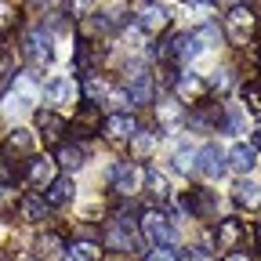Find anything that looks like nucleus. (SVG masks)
<instances>
[{"label":"nucleus","mask_w":261,"mask_h":261,"mask_svg":"<svg viewBox=\"0 0 261 261\" xmlns=\"http://www.w3.org/2000/svg\"><path fill=\"white\" fill-rule=\"evenodd\" d=\"M37 127H40V135H44V142H62V135L69 130V120H65L62 113H55V109H40L37 113Z\"/></svg>","instance_id":"14"},{"label":"nucleus","mask_w":261,"mask_h":261,"mask_svg":"<svg viewBox=\"0 0 261 261\" xmlns=\"http://www.w3.org/2000/svg\"><path fill=\"white\" fill-rule=\"evenodd\" d=\"M15 25H18V11L8 4V0H0V33H8Z\"/></svg>","instance_id":"34"},{"label":"nucleus","mask_w":261,"mask_h":261,"mask_svg":"<svg viewBox=\"0 0 261 261\" xmlns=\"http://www.w3.org/2000/svg\"><path fill=\"white\" fill-rule=\"evenodd\" d=\"M73 192H76L73 178H55V181L44 189V203H47V207H65V203L73 200Z\"/></svg>","instance_id":"21"},{"label":"nucleus","mask_w":261,"mask_h":261,"mask_svg":"<svg viewBox=\"0 0 261 261\" xmlns=\"http://www.w3.org/2000/svg\"><path fill=\"white\" fill-rule=\"evenodd\" d=\"M11 80H15V55L0 51V91H8Z\"/></svg>","instance_id":"31"},{"label":"nucleus","mask_w":261,"mask_h":261,"mask_svg":"<svg viewBox=\"0 0 261 261\" xmlns=\"http://www.w3.org/2000/svg\"><path fill=\"white\" fill-rule=\"evenodd\" d=\"M109 185H113L116 196H135L145 185V167L138 160H120L109 167Z\"/></svg>","instance_id":"1"},{"label":"nucleus","mask_w":261,"mask_h":261,"mask_svg":"<svg viewBox=\"0 0 261 261\" xmlns=\"http://www.w3.org/2000/svg\"><path fill=\"white\" fill-rule=\"evenodd\" d=\"M181 207L192 218H214L218 214V196H214V189H189L181 196Z\"/></svg>","instance_id":"7"},{"label":"nucleus","mask_w":261,"mask_h":261,"mask_svg":"<svg viewBox=\"0 0 261 261\" xmlns=\"http://www.w3.org/2000/svg\"><path fill=\"white\" fill-rule=\"evenodd\" d=\"M196 37L203 40V47H211V44L221 40V33H218V25H200V29H196Z\"/></svg>","instance_id":"38"},{"label":"nucleus","mask_w":261,"mask_h":261,"mask_svg":"<svg viewBox=\"0 0 261 261\" xmlns=\"http://www.w3.org/2000/svg\"><path fill=\"white\" fill-rule=\"evenodd\" d=\"M254 29H257V15H254L247 4H236L232 11L225 15V33H228V37H232V44H240V47L250 44Z\"/></svg>","instance_id":"2"},{"label":"nucleus","mask_w":261,"mask_h":261,"mask_svg":"<svg viewBox=\"0 0 261 261\" xmlns=\"http://www.w3.org/2000/svg\"><path fill=\"white\" fill-rule=\"evenodd\" d=\"M145 185H149V192L156 196L160 203H167L171 200V185H167V178H163L160 171H152V167H145Z\"/></svg>","instance_id":"30"},{"label":"nucleus","mask_w":261,"mask_h":261,"mask_svg":"<svg viewBox=\"0 0 261 261\" xmlns=\"http://www.w3.org/2000/svg\"><path fill=\"white\" fill-rule=\"evenodd\" d=\"M0 261H8V257H0Z\"/></svg>","instance_id":"47"},{"label":"nucleus","mask_w":261,"mask_h":261,"mask_svg":"<svg viewBox=\"0 0 261 261\" xmlns=\"http://www.w3.org/2000/svg\"><path fill=\"white\" fill-rule=\"evenodd\" d=\"M228 84H232V76H228V73L221 69V73H218V76L207 84V91H214V94H225V91H228Z\"/></svg>","instance_id":"41"},{"label":"nucleus","mask_w":261,"mask_h":261,"mask_svg":"<svg viewBox=\"0 0 261 261\" xmlns=\"http://www.w3.org/2000/svg\"><path fill=\"white\" fill-rule=\"evenodd\" d=\"M243 236H247V225H243L240 218H218L214 236H211L207 243H218V250H232V247H240Z\"/></svg>","instance_id":"8"},{"label":"nucleus","mask_w":261,"mask_h":261,"mask_svg":"<svg viewBox=\"0 0 261 261\" xmlns=\"http://www.w3.org/2000/svg\"><path fill=\"white\" fill-rule=\"evenodd\" d=\"M174 91L181 98H189V102H203V98H207V80L192 76V73H178L174 76Z\"/></svg>","instance_id":"20"},{"label":"nucleus","mask_w":261,"mask_h":261,"mask_svg":"<svg viewBox=\"0 0 261 261\" xmlns=\"http://www.w3.org/2000/svg\"><path fill=\"white\" fill-rule=\"evenodd\" d=\"M192 160H196V152L185 149V145H178V149H174V171L189 174V171H192Z\"/></svg>","instance_id":"32"},{"label":"nucleus","mask_w":261,"mask_h":261,"mask_svg":"<svg viewBox=\"0 0 261 261\" xmlns=\"http://www.w3.org/2000/svg\"><path fill=\"white\" fill-rule=\"evenodd\" d=\"M84 160H87V152H84L80 142H58V145H55V163H58L62 171H76V167H84Z\"/></svg>","instance_id":"18"},{"label":"nucleus","mask_w":261,"mask_h":261,"mask_svg":"<svg viewBox=\"0 0 261 261\" xmlns=\"http://www.w3.org/2000/svg\"><path fill=\"white\" fill-rule=\"evenodd\" d=\"M167 22H171V15H167V8H163V4H145V8L135 15V25L145 33V40L160 37V33L167 29Z\"/></svg>","instance_id":"10"},{"label":"nucleus","mask_w":261,"mask_h":261,"mask_svg":"<svg viewBox=\"0 0 261 261\" xmlns=\"http://www.w3.org/2000/svg\"><path fill=\"white\" fill-rule=\"evenodd\" d=\"M69 94H76L73 76H55V80H47V84H44V98H47V102H65Z\"/></svg>","instance_id":"27"},{"label":"nucleus","mask_w":261,"mask_h":261,"mask_svg":"<svg viewBox=\"0 0 261 261\" xmlns=\"http://www.w3.org/2000/svg\"><path fill=\"white\" fill-rule=\"evenodd\" d=\"M257 113H261V109H257Z\"/></svg>","instance_id":"48"},{"label":"nucleus","mask_w":261,"mask_h":261,"mask_svg":"<svg viewBox=\"0 0 261 261\" xmlns=\"http://www.w3.org/2000/svg\"><path fill=\"white\" fill-rule=\"evenodd\" d=\"M80 91H84V98H87L91 106H98V102L109 94V80L98 76V73H91V76H84V87H80Z\"/></svg>","instance_id":"28"},{"label":"nucleus","mask_w":261,"mask_h":261,"mask_svg":"<svg viewBox=\"0 0 261 261\" xmlns=\"http://www.w3.org/2000/svg\"><path fill=\"white\" fill-rule=\"evenodd\" d=\"M22 51H25V58L37 65V69H40V65H47V62H51V55H55V47H51V33H47L44 25L29 29V33H25Z\"/></svg>","instance_id":"4"},{"label":"nucleus","mask_w":261,"mask_h":261,"mask_svg":"<svg viewBox=\"0 0 261 261\" xmlns=\"http://www.w3.org/2000/svg\"><path fill=\"white\" fill-rule=\"evenodd\" d=\"M211 257V247H189L178 254V261H207Z\"/></svg>","instance_id":"37"},{"label":"nucleus","mask_w":261,"mask_h":261,"mask_svg":"<svg viewBox=\"0 0 261 261\" xmlns=\"http://www.w3.org/2000/svg\"><path fill=\"white\" fill-rule=\"evenodd\" d=\"M254 149H261V127H254V142H250Z\"/></svg>","instance_id":"44"},{"label":"nucleus","mask_w":261,"mask_h":261,"mask_svg":"<svg viewBox=\"0 0 261 261\" xmlns=\"http://www.w3.org/2000/svg\"><path fill=\"white\" fill-rule=\"evenodd\" d=\"M225 163H228V171H236V174H250L254 163H257V149L247 145V142H236L225 152Z\"/></svg>","instance_id":"15"},{"label":"nucleus","mask_w":261,"mask_h":261,"mask_svg":"<svg viewBox=\"0 0 261 261\" xmlns=\"http://www.w3.org/2000/svg\"><path fill=\"white\" fill-rule=\"evenodd\" d=\"M55 167H58L55 156H29V160H25V178H29L33 185L47 189V185L58 178V174H55Z\"/></svg>","instance_id":"13"},{"label":"nucleus","mask_w":261,"mask_h":261,"mask_svg":"<svg viewBox=\"0 0 261 261\" xmlns=\"http://www.w3.org/2000/svg\"><path fill=\"white\" fill-rule=\"evenodd\" d=\"M145 261H178V250H174L171 243H156V247L145 254Z\"/></svg>","instance_id":"33"},{"label":"nucleus","mask_w":261,"mask_h":261,"mask_svg":"<svg viewBox=\"0 0 261 261\" xmlns=\"http://www.w3.org/2000/svg\"><path fill=\"white\" fill-rule=\"evenodd\" d=\"M160 135H152V130H138L135 138H130V152H135V160H149V152L156 149Z\"/></svg>","instance_id":"29"},{"label":"nucleus","mask_w":261,"mask_h":261,"mask_svg":"<svg viewBox=\"0 0 261 261\" xmlns=\"http://www.w3.org/2000/svg\"><path fill=\"white\" fill-rule=\"evenodd\" d=\"M203 4H218V0H203Z\"/></svg>","instance_id":"46"},{"label":"nucleus","mask_w":261,"mask_h":261,"mask_svg":"<svg viewBox=\"0 0 261 261\" xmlns=\"http://www.w3.org/2000/svg\"><path fill=\"white\" fill-rule=\"evenodd\" d=\"M127 102L135 106V109H145L156 102V80L152 76H138V80H130L127 84Z\"/></svg>","instance_id":"17"},{"label":"nucleus","mask_w":261,"mask_h":261,"mask_svg":"<svg viewBox=\"0 0 261 261\" xmlns=\"http://www.w3.org/2000/svg\"><path fill=\"white\" fill-rule=\"evenodd\" d=\"M18 218L25 225H37L47 218V203H44V196H22L18 200Z\"/></svg>","instance_id":"25"},{"label":"nucleus","mask_w":261,"mask_h":261,"mask_svg":"<svg viewBox=\"0 0 261 261\" xmlns=\"http://www.w3.org/2000/svg\"><path fill=\"white\" fill-rule=\"evenodd\" d=\"M240 94H243V102H247L250 109H261V84H243Z\"/></svg>","instance_id":"35"},{"label":"nucleus","mask_w":261,"mask_h":261,"mask_svg":"<svg viewBox=\"0 0 261 261\" xmlns=\"http://www.w3.org/2000/svg\"><path fill=\"white\" fill-rule=\"evenodd\" d=\"M232 200H236L240 211H257V207H261V185L243 178V181L232 189Z\"/></svg>","instance_id":"23"},{"label":"nucleus","mask_w":261,"mask_h":261,"mask_svg":"<svg viewBox=\"0 0 261 261\" xmlns=\"http://www.w3.org/2000/svg\"><path fill=\"white\" fill-rule=\"evenodd\" d=\"M73 135L76 138H91V135H102V109L98 106H91V102H84L76 113H73Z\"/></svg>","instance_id":"11"},{"label":"nucleus","mask_w":261,"mask_h":261,"mask_svg":"<svg viewBox=\"0 0 261 261\" xmlns=\"http://www.w3.org/2000/svg\"><path fill=\"white\" fill-rule=\"evenodd\" d=\"M138 120L130 116V113H109L106 120H102V135L109 138V142H130L138 135Z\"/></svg>","instance_id":"6"},{"label":"nucleus","mask_w":261,"mask_h":261,"mask_svg":"<svg viewBox=\"0 0 261 261\" xmlns=\"http://www.w3.org/2000/svg\"><path fill=\"white\" fill-rule=\"evenodd\" d=\"M8 185H15V171L8 167V160L0 156V189H8Z\"/></svg>","instance_id":"42"},{"label":"nucleus","mask_w":261,"mask_h":261,"mask_svg":"<svg viewBox=\"0 0 261 261\" xmlns=\"http://www.w3.org/2000/svg\"><path fill=\"white\" fill-rule=\"evenodd\" d=\"M33 257L37 261H62L65 257V243L58 232H44L37 243H33Z\"/></svg>","instance_id":"19"},{"label":"nucleus","mask_w":261,"mask_h":261,"mask_svg":"<svg viewBox=\"0 0 261 261\" xmlns=\"http://www.w3.org/2000/svg\"><path fill=\"white\" fill-rule=\"evenodd\" d=\"M138 228H142V236L156 247V243H171L174 240V225L167 221V214L163 211H142V218H138Z\"/></svg>","instance_id":"3"},{"label":"nucleus","mask_w":261,"mask_h":261,"mask_svg":"<svg viewBox=\"0 0 261 261\" xmlns=\"http://www.w3.org/2000/svg\"><path fill=\"white\" fill-rule=\"evenodd\" d=\"M76 236L80 240H91V243H102V228H98V225H76Z\"/></svg>","instance_id":"36"},{"label":"nucleus","mask_w":261,"mask_h":261,"mask_svg":"<svg viewBox=\"0 0 261 261\" xmlns=\"http://www.w3.org/2000/svg\"><path fill=\"white\" fill-rule=\"evenodd\" d=\"M192 171H196V174H203V178H221V174L228 171V163H225V152H221L214 142H207L203 149H196Z\"/></svg>","instance_id":"5"},{"label":"nucleus","mask_w":261,"mask_h":261,"mask_svg":"<svg viewBox=\"0 0 261 261\" xmlns=\"http://www.w3.org/2000/svg\"><path fill=\"white\" fill-rule=\"evenodd\" d=\"M65 257H73V261H102L106 247L102 243H91V240H73L69 247H65Z\"/></svg>","instance_id":"24"},{"label":"nucleus","mask_w":261,"mask_h":261,"mask_svg":"<svg viewBox=\"0 0 261 261\" xmlns=\"http://www.w3.org/2000/svg\"><path fill=\"white\" fill-rule=\"evenodd\" d=\"M221 261H254V257H250V254H243V250H228Z\"/></svg>","instance_id":"43"},{"label":"nucleus","mask_w":261,"mask_h":261,"mask_svg":"<svg viewBox=\"0 0 261 261\" xmlns=\"http://www.w3.org/2000/svg\"><path fill=\"white\" fill-rule=\"evenodd\" d=\"M106 98H109V106H113V109H120V113L130 106V102H127V91H120V87H109V94H106Z\"/></svg>","instance_id":"40"},{"label":"nucleus","mask_w":261,"mask_h":261,"mask_svg":"<svg viewBox=\"0 0 261 261\" xmlns=\"http://www.w3.org/2000/svg\"><path fill=\"white\" fill-rule=\"evenodd\" d=\"M4 149H8L15 160L29 156V152H33V130H25V127H15L11 135H8V142H4Z\"/></svg>","instance_id":"26"},{"label":"nucleus","mask_w":261,"mask_h":261,"mask_svg":"<svg viewBox=\"0 0 261 261\" xmlns=\"http://www.w3.org/2000/svg\"><path fill=\"white\" fill-rule=\"evenodd\" d=\"M40 4H44V8H62L65 0H40Z\"/></svg>","instance_id":"45"},{"label":"nucleus","mask_w":261,"mask_h":261,"mask_svg":"<svg viewBox=\"0 0 261 261\" xmlns=\"http://www.w3.org/2000/svg\"><path fill=\"white\" fill-rule=\"evenodd\" d=\"M200 55H203V40L196 37V33H178L171 40V62H178V65L200 58Z\"/></svg>","instance_id":"12"},{"label":"nucleus","mask_w":261,"mask_h":261,"mask_svg":"<svg viewBox=\"0 0 261 261\" xmlns=\"http://www.w3.org/2000/svg\"><path fill=\"white\" fill-rule=\"evenodd\" d=\"M156 127L163 135H174V130H185V106L178 98H163L156 106Z\"/></svg>","instance_id":"9"},{"label":"nucleus","mask_w":261,"mask_h":261,"mask_svg":"<svg viewBox=\"0 0 261 261\" xmlns=\"http://www.w3.org/2000/svg\"><path fill=\"white\" fill-rule=\"evenodd\" d=\"M98 62H102V47L91 44V40H80L76 51H73V69H76L80 76H91V73L98 69Z\"/></svg>","instance_id":"16"},{"label":"nucleus","mask_w":261,"mask_h":261,"mask_svg":"<svg viewBox=\"0 0 261 261\" xmlns=\"http://www.w3.org/2000/svg\"><path fill=\"white\" fill-rule=\"evenodd\" d=\"M69 11H73V18H87L94 11V0H69Z\"/></svg>","instance_id":"39"},{"label":"nucleus","mask_w":261,"mask_h":261,"mask_svg":"<svg viewBox=\"0 0 261 261\" xmlns=\"http://www.w3.org/2000/svg\"><path fill=\"white\" fill-rule=\"evenodd\" d=\"M218 130H225V135H243V130H247V120H243V106H240V102H228V106H221Z\"/></svg>","instance_id":"22"}]
</instances>
